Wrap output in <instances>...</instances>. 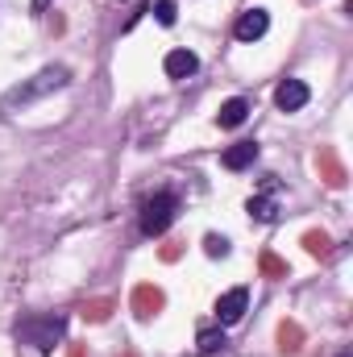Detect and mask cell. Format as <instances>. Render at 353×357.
<instances>
[{
    "label": "cell",
    "instance_id": "cell-12",
    "mask_svg": "<svg viewBox=\"0 0 353 357\" xmlns=\"http://www.w3.org/2000/svg\"><path fill=\"white\" fill-rule=\"evenodd\" d=\"M299 341H303L299 324H295V320H287V324L278 328V349H283V354H299Z\"/></svg>",
    "mask_w": 353,
    "mask_h": 357
},
{
    "label": "cell",
    "instance_id": "cell-6",
    "mask_svg": "<svg viewBox=\"0 0 353 357\" xmlns=\"http://www.w3.org/2000/svg\"><path fill=\"white\" fill-rule=\"evenodd\" d=\"M308 96H312V91H308L303 79H283L278 91H274V104H278L283 112H299V108L308 104Z\"/></svg>",
    "mask_w": 353,
    "mask_h": 357
},
{
    "label": "cell",
    "instance_id": "cell-11",
    "mask_svg": "<svg viewBox=\"0 0 353 357\" xmlns=\"http://www.w3.org/2000/svg\"><path fill=\"white\" fill-rule=\"evenodd\" d=\"M246 208H250V216H254V220H262V225L278 220V204H274L270 195H254V199H250Z\"/></svg>",
    "mask_w": 353,
    "mask_h": 357
},
{
    "label": "cell",
    "instance_id": "cell-9",
    "mask_svg": "<svg viewBox=\"0 0 353 357\" xmlns=\"http://www.w3.org/2000/svg\"><path fill=\"white\" fill-rule=\"evenodd\" d=\"M254 158H258V146H254V142H237V146H229V150L220 154L225 171H246V167H254Z\"/></svg>",
    "mask_w": 353,
    "mask_h": 357
},
{
    "label": "cell",
    "instance_id": "cell-21",
    "mask_svg": "<svg viewBox=\"0 0 353 357\" xmlns=\"http://www.w3.org/2000/svg\"><path fill=\"white\" fill-rule=\"evenodd\" d=\"M341 357H350V354H341Z\"/></svg>",
    "mask_w": 353,
    "mask_h": 357
},
{
    "label": "cell",
    "instance_id": "cell-20",
    "mask_svg": "<svg viewBox=\"0 0 353 357\" xmlns=\"http://www.w3.org/2000/svg\"><path fill=\"white\" fill-rule=\"evenodd\" d=\"M71 357H84V349H80V345H75V349H71Z\"/></svg>",
    "mask_w": 353,
    "mask_h": 357
},
{
    "label": "cell",
    "instance_id": "cell-3",
    "mask_svg": "<svg viewBox=\"0 0 353 357\" xmlns=\"http://www.w3.org/2000/svg\"><path fill=\"white\" fill-rule=\"evenodd\" d=\"M175 212H179V199L171 191H158L154 199L142 204V233H146V237H163V233L171 229Z\"/></svg>",
    "mask_w": 353,
    "mask_h": 357
},
{
    "label": "cell",
    "instance_id": "cell-16",
    "mask_svg": "<svg viewBox=\"0 0 353 357\" xmlns=\"http://www.w3.org/2000/svg\"><path fill=\"white\" fill-rule=\"evenodd\" d=\"M303 245H308V254H316V258H324V254H329V237H324V233H308V237H303Z\"/></svg>",
    "mask_w": 353,
    "mask_h": 357
},
{
    "label": "cell",
    "instance_id": "cell-5",
    "mask_svg": "<svg viewBox=\"0 0 353 357\" xmlns=\"http://www.w3.org/2000/svg\"><path fill=\"white\" fill-rule=\"evenodd\" d=\"M266 29H270V17H266V8H246L241 17H237V42H258Z\"/></svg>",
    "mask_w": 353,
    "mask_h": 357
},
{
    "label": "cell",
    "instance_id": "cell-4",
    "mask_svg": "<svg viewBox=\"0 0 353 357\" xmlns=\"http://www.w3.org/2000/svg\"><path fill=\"white\" fill-rule=\"evenodd\" d=\"M246 307H250V291H246V287H233V291H225V295L216 299V320H220V324H237V320L246 316Z\"/></svg>",
    "mask_w": 353,
    "mask_h": 357
},
{
    "label": "cell",
    "instance_id": "cell-1",
    "mask_svg": "<svg viewBox=\"0 0 353 357\" xmlns=\"http://www.w3.org/2000/svg\"><path fill=\"white\" fill-rule=\"evenodd\" d=\"M67 79H71V71L67 67H46L42 75H33L29 84H21V88H13L8 96H4V112H13L17 104H29V100H38V96H46V91H59V88H67Z\"/></svg>",
    "mask_w": 353,
    "mask_h": 357
},
{
    "label": "cell",
    "instance_id": "cell-17",
    "mask_svg": "<svg viewBox=\"0 0 353 357\" xmlns=\"http://www.w3.org/2000/svg\"><path fill=\"white\" fill-rule=\"evenodd\" d=\"M262 270L270 278H287V262H278L274 254H262Z\"/></svg>",
    "mask_w": 353,
    "mask_h": 357
},
{
    "label": "cell",
    "instance_id": "cell-19",
    "mask_svg": "<svg viewBox=\"0 0 353 357\" xmlns=\"http://www.w3.org/2000/svg\"><path fill=\"white\" fill-rule=\"evenodd\" d=\"M46 4H50V0H33V13H42V8H46Z\"/></svg>",
    "mask_w": 353,
    "mask_h": 357
},
{
    "label": "cell",
    "instance_id": "cell-2",
    "mask_svg": "<svg viewBox=\"0 0 353 357\" xmlns=\"http://www.w3.org/2000/svg\"><path fill=\"white\" fill-rule=\"evenodd\" d=\"M17 337L25 345H33L38 354H50L54 341L63 337V316H29V320L17 324Z\"/></svg>",
    "mask_w": 353,
    "mask_h": 357
},
{
    "label": "cell",
    "instance_id": "cell-7",
    "mask_svg": "<svg viewBox=\"0 0 353 357\" xmlns=\"http://www.w3.org/2000/svg\"><path fill=\"white\" fill-rule=\"evenodd\" d=\"M163 291L158 287H150V282H142L137 291H133V312H137V320H150V316H158L163 312Z\"/></svg>",
    "mask_w": 353,
    "mask_h": 357
},
{
    "label": "cell",
    "instance_id": "cell-15",
    "mask_svg": "<svg viewBox=\"0 0 353 357\" xmlns=\"http://www.w3.org/2000/svg\"><path fill=\"white\" fill-rule=\"evenodd\" d=\"M204 254H208V258H225V254H229V241L216 237V233H208V237H204Z\"/></svg>",
    "mask_w": 353,
    "mask_h": 357
},
{
    "label": "cell",
    "instance_id": "cell-18",
    "mask_svg": "<svg viewBox=\"0 0 353 357\" xmlns=\"http://www.w3.org/2000/svg\"><path fill=\"white\" fill-rule=\"evenodd\" d=\"M108 307H112L108 299H96V303H88V307H84V316H88V320H108Z\"/></svg>",
    "mask_w": 353,
    "mask_h": 357
},
{
    "label": "cell",
    "instance_id": "cell-8",
    "mask_svg": "<svg viewBox=\"0 0 353 357\" xmlns=\"http://www.w3.org/2000/svg\"><path fill=\"white\" fill-rule=\"evenodd\" d=\"M246 116H250V100L233 96V100H225V104H220L216 125H220V129H237V125H246Z\"/></svg>",
    "mask_w": 353,
    "mask_h": 357
},
{
    "label": "cell",
    "instance_id": "cell-13",
    "mask_svg": "<svg viewBox=\"0 0 353 357\" xmlns=\"http://www.w3.org/2000/svg\"><path fill=\"white\" fill-rule=\"evenodd\" d=\"M195 345H200V354H220V349H225L229 341H225V333H220V328H204Z\"/></svg>",
    "mask_w": 353,
    "mask_h": 357
},
{
    "label": "cell",
    "instance_id": "cell-14",
    "mask_svg": "<svg viewBox=\"0 0 353 357\" xmlns=\"http://www.w3.org/2000/svg\"><path fill=\"white\" fill-rule=\"evenodd\" d=\"M175 17H179L175 0H154V21L158 25H175Z\"/></svg>",
    "mask_w": 353,
    "mask_h": 357
},
{
    "label": "cell",
    "instance_id": "cell-10",
    "mask_svg": "<svg viewBox=\"0 0 353 357\" xmlns=\"http://www.w3.org/2000/svg\"><path fill=\"white\" fill-rule=\"evenodd\" d=\"M163 67H167V75H171V79H187V75H195V67H200V59H195L191 50H171Z\"/></svg>",
    "mask_w": 353,
    "mask_h": 357
}]
</instances>
